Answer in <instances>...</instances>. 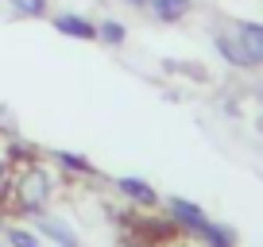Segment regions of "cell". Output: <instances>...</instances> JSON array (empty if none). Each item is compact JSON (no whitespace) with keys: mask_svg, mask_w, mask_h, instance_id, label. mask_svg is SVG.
<instances>
[{"mask_svg":"<svg viewBox=\"0 0 263 247\" xmlns=\"http://www.w3.org/2000/svg\"><path fill=\"white\" fill-rule=\"evenodd\" d=\"M58 190H62V174L54 170L50 158H31V162H20L12 166L8 174V186L0 193V205L4 213H16V216H27L31 220L35 213H47L54 205Z\"/></svg>","mask_w":263,"mask_h":247,"instance_id":"6da1fadb","label":"cell"},{"mask_svg":"<svg viewBox=\"0 0 263 247\" xmlns=\"http://www.w3.org/2000/svg\"><path fill=\"white\" fill-rule=\"evenodd\" d=\"M209 47L229 70H263V19H221Z\"/></svg>","mask_w":263,"mask_h":247,"instance_id":"7a4b0ae2","label":"cell"},{"mask_svg":"<svg viewBox=\"0 0 263 247\" xmlns=\"http://www.w3.org/2000/svg\"><path fill=\"white\" fill-rule=\"evenodd\" d=\"M112 190L120 193L124 205H132V213H151V209L163 205L159 190L151 186L147 178H140V174H120V178L112 181Z\"/></svg>","mask_w":263,"mask_h":247,"instance_id":"3957f363","label":"cell"},{"mask_svg":"<svg viewBox=\"0 0 263 247\" xmlns=\"http://www.w3.org/2000/svg\"><path fill=\"white\" fill-rule=\"evenodd\" d=\"M50 27H54L62 39H74V43H97V19L85 16L78 8H50Z\"/></svg>","mask_w":263,"mask_h":247,"instance_id":"277c9868","label":"cell"},{"mask_svg":"<svg viewBox=\"0 0 263 247\" xmlns=\"http://www.w3.org/2000/svg\"><path fill=\"white\" fill-rule=\"evenodd\" d=\"M163 209H166V228L186 232V236H197V232L209 224V213L190 197H166Z\"/></svg>","mask_w":263,"mask_h":247,"instance_id":"5b68a950","label":"cell"},{"mask_svg":"<svg viewBox=\"0 0 263 247\" xmlns=\"http://www.w3.org/2000/svg\"><path fill=\"white\" fill-rule=\"evenodd\" d=\"M31 228L39 232L50 247H82V239H78V232L70 228V220L54 216L50 209H47V213H35V216H31Z\"/></svg>","mask_w":263,"mask_h":247,"instance_id":"8992f818","label":"cell"},{"mask_svg":"<svg viewBox=\"0 0 263 247\" xmlns=\"http://www.w3.org/2000/svg\"><path fill=\"white\" fill-rule=\"evenodd\" d=\"M50 162H54V170L62 174V178H70V181H93V178H101V170H97V162L93 158H85L82 151H66V147H58V151H50Z\"/></svg>","mask_w":263,"mask_h":247,"instance_id":"52a82bcc","label":"cell"},{"mask_svg":"<svg viewBox=\"0 0 263 247\" xmlns=\"http://www.w3.org/2000/svg\"><path fill=\"white\" fill-rule=\"evenodd\" d=\"M194 8H197V0H147V4H143V12L163 27L186 24V19L194 16Z\"/></svg>","mask_w":263,"mask_h":247,"instance_id":"ba28073f","label":"cell"},{"mask_svg":"<svg viewBox=\"0 0 263 247\" xmlns=\"http://www.w3.org/2000/svg\"><path fill=\"white\" fill-rule=\"evenodd\" d=\"M97 43L108 47V50H120L124 43H128V24L116 19V16H101L97 19Z\"/></svg>","mask_w":263,"mask_h":247,"instance_id":"9c48e42d","label":"cell"},{"mask_svg":"<svg viewBox=\"0 0 263 247\" xmlns=\"http://www.w3.org/2000/svg\"><path fill=\"white\" fill-rule=\"evenodd\" d=\"M0 4L20 19H47L54 8V0H0Z\"/></svg>","mask_w":263,"mask_h":247,"instance_id":"30bf717a","label":"cell"},{"mask_svg":"<svg viewBox=\"0 0 263 247\" xmlns=\"http://www.w3.org/2000/svg\"><path fill=\"white\" fill-rule=\"evenodd\" d=\"M197 239H201V247H236V232L229 224H217V220H209L205 228L197 232Z\"/></svg>","mask_w":263,"mask_h":247,"instance_id":"8fae6325","label":"cell"},{"mask_svg":"<svg viewBox=\"0 0 263 247\" xmlns=\"http://www.w3.org/2000/svg\"><path fill=\"white\" fill-rule=\"evenodd\" d=\"M4 243L8 247H47V239L31 224H12V228H4Z\"/></svg>","mask_w":263,"mask_h":247,"instance_id":"7c38bea8","label":"cell"},{"mask_svg":"<svg viewBox=\"0 0 263 247\" xmlns=\"http://www.w3.org/2000/svg\"><path fill=\"white\" fill-rule=\"evenodd\" d=\"M151 247H201V239L186 236V232H174V228H163L155 239H151Z\"/></svg>","mask_w":263,"mask_h":247,"instance_id":"4fadbf2b","label":"cell"},{"mask_svg":"<svg viewBox=\"0 0 263 247\" xmlns=\"http://www.w3.org/2000/svg\"><path fill=\"white\" fill-rule=\"evenodd\" d=\"M8 174H12V162H8V151H4V139H0V193L8 186Z\"/></svg>","mask_w":263,"mask_h":247,"instance_id":"5bb4252c","label":"cell"},{"mask_svg":"<svg viewBox=\"0 0 263 247\" xmlns=\"http://www.w3.org/2000/svg\"><path fill=\"white\" fill-rule=\"evenodd\" d=\"M120 4H128V8H143L147 0H120Z\"/></svg>","mask_w":263,"mask_h":247,"instance_id":"9a60e30c","label":"cell"},{"mask_svg":"<svg viewBox=\"0 0 263 247\" xmlns=\"http://www.w3.org/2000/svg\"><path fill=\"white\" fill-rule=\"evenodd\" d=\"M255 97H259V112H263V85H259V93H255Z\"/></svg>","mask_w":263,"mask_h":247,"instance_id":"2e32d148","label":"cell"}]
</instances>
